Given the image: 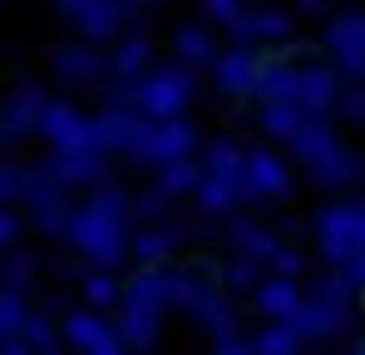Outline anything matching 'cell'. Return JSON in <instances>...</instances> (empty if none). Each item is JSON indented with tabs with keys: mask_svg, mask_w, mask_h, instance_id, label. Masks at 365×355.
Instances as JSON below:
<instances>
[{
	"mask_svg": "<svg viewBox=\"0 0 365 355\" xmlns=\"http://www.w3.org/2000/svg\"><path fill=\"white\" fill-rule=\"evenodd\" d=\"M114 207H119V197L104 192V197H99L94 207H84V212L74 217V227H69L74 242L89 247L99 262H114V257H119V212H114Z\"/></svg>",
	"mask_w": 365,
	"mask_h": 355,
	"instance_id": "1",
	"label": "cell"
},
{
	"mask_svg": "<svg viewBox=\"0 0 365 355\" xmlns=\"http://www.w3.org/2000/svg\"><path fill=\"white\" fill-rule=\"evenodd\" d=\"M40 128H45V138H50L60 153H89V143L99 138L94 123H84L74 109H64V104H50V109L40 114Z\"/></svg>",
	"mask_w": 365,
	"mask_h": 355,
	"instance_id": "2",
	"label": "cell"
},
{
	"mask_svg": "<svg viewBox=\"0 0 365 355\" xmlns=\"http://www.w3.org/2000/svg\"><path fill=\"white\" fill-rule=\"evenodd\" d=\"M138 104H143L148 114H173V109L187 104V79H182L178 69L153 74L148 84H138Z\"/></svg>",
	"mask_w": 365,
	"mask_h": 355,
	"instance_id": "3",
	"label": "cell"
},
{
	"mask_svg": "<svg viewBox=\"0 0 365 355\" xmlns=\"http://www.w3.org/2000/svg\"><path fill=\"white\" fill-rule=\"evenodd\" d=\"M187 143H192V133H187L182 123H163V128H153V133L143 138V153H153V158H163V163H178L182 153H187Z\"/></svg>",
	"mask_w": 365,
	"mask_h": 355,
	"instance_id": "4",
	"label": "cell"
},
{
	"mask_svg": "<svg viewBox=\"0 0 365 355\" xmlns=\"http://www.w3.org/2000/svg\"><path fill=\"white\" fill-rule=\"evenodd\" d=\"M40 114H45L40 94H35V89H25V94H20V99H15V104L0 114V123H5V133H10V138H20L30 123H40Z\"/></svg>",
	"mask_w": 365,
	"mask_h": 355,
	"instance_id": "5",
	"label": "cell"
},
{
	"mask_svg": "<svg viewBox=\"0 0 365 355\" xmlns=\"http://www.w3.org/2000/svg\"><path fill=\"white\" fill-rule=\"evenodd\" d=\"M79 20H84V30H89V35H109V30L119 25V15H114V5H109V0H89V5L79 10Z\"/></svg>",
	"mask_w": 365,
	"mask_h": 355,
	"instance_id": "6",
	"label": "cell"
},
{
	"mask_svg": "<svg viewBox=\"0 0 365 355\" xmlns=\"http://www.w3.org/2000/svg\"><path fill=\"white\" fill-rule=\"evenodd\" d=\"M252 182H257L262 192H282V187H287V173H282V163H277V158L257 153V158H252Z\"/></svg>",
	"mask_w": 365,
	"mask_h": 355,
	"instance_id": "7",
	"label": "cell"
},
{
	"mask_svg": "<svg viewBox=\"0 0 365 355\" xmlns=\"http://www.w3.org/2000/svg\"><path fill=\"white\" fill-rule=\"evenodd\" d=\"M25 331V306H20V292H0V336H15Z\"/></svg>",
	"mask_w": 365,
	"mask_h": 355,
	"instance_id": "8",
	"label": "cell"
},
{
	"mask_svg": "<svg viewBox=\"0 0 365 355\" xmlns=\"http://www.w3.org/2000/svg\"><path fill=\"white\" fill-rule=\"evenodd\" d=\"M262 306H267L272 316H287V311L297 306V287H292V282H272V287L262 292Z\"/></svg>",
	"mask_w": 365,
	"mask_h": 355,
	"instance_id": "9",
	"label": "cell"
},
{
	"mask_svg": "<svg viewBox=\"0 0 365 355\" xmlns=\"http://www.w3.org/2000/svg\"><path fill=\"white\" fill-rule=\"evenodd\" d=\"M99 173V163L89 158V153H64L60 158V178L64 182H84V178H94Z\"/></svg>",
	"mask_w": 365,
	"mask_h": 355,
	"instance_id": "10",
	"label": "cell"
},
{
	"mask_svg": "<svg viewBox=\"0 0 365 355\" xmlns=\"http://www.w3.org/2000/svg\"><path fill=\"white\" fill-rule=\"evenodd\" d=\"M25 192H30V178H25V168L0 163V202H15V197H25Z\"/></svg>",
	"mask_w": 365,
	"mask_h": 355,
	"instance_id": "11",
	"label": "cell"
},
{
	"mask_svg": "<svg viewBox=\"0 0 365 355\" xmlns=\"http://www.w3.org/2000/svg\"><path fill=\"white\" fill-rule=\"evenodd\" d=\"M222 84H227V89H247V84H252V59L232 55L227 64H222Z\"/></svg>",
	"mask_w": 365,
	"mask_h": 355,
	"instance_id": "12",
	"label": "cell"
},
{
	"mask_svg": "<svg viewBox=\"0 0 365 355\" xmlns=\"http://www.w3.org/2000/svg\"><path fill=\"white\" fill-rule=\"evenodd\" d=\"M178 50L187 59H207V55H212V40H207L202 30H182V35H178Z\"/></svg>",
	"mask_w": 365,
	"mask_h": 355,
	"instance_id": "13",
	"label": "cell"
},
{
	"mask_svg": "<svg viewBox=\"0 0 365 355\" xmlns=\"http://www.w3.org/2000/svg\"><path fill=\"white\" fill-rule=\"evenodd\" d=\"M60 69H64V74H74V79H84V74H94V55H84V50H64Z\"/></svg>",
	"mask_w": 365,
	"mask_h": 355,
	"instance_id": "14",
	"label": "cell"
},
{
	"mask_svg": "<svg viewBox=\"0 0 365 355\" xmlns=\"http://www.w3.org/2000/svg\"><path fill=\"white\" fill-rule=\"evenodd\" d=\"M302 94H306V104H326V99H331V79H326V74H306Z\"/></svg>",
	"mask_w": 365,
	"mask_h": 355,
	"instance_id": "15",
	"label": "cell"
},
{
	"mask_svg": "<svg viewBox=\"0 0 365 355\" xmlns=\"http://www.w3.org/2000/svg\"><path fill=\"white\" fill-rule=\"evenodd\" d=\"M163 187H168V192H182V187H192V168H187V163H173V168L163 173Z\"/></svg>",
	"mask_w": 365,
	"mask_h": 355,
	"instance_id": "16",
	"label": "cell"
},
{
	"mask_svg": "<svg viewBox=\"0 0 365 355\" xmlns=\"http://www.w3.org/2000/svg\"><path fill=\"white\" fill-rule=\"evenodd\" d=\"M25 331H30V346H35V351H55V336H50L45 321H25Z\"/></svg>",
	"mask_w": 365,
	"mask_h": 355,
	"instance_id": "17",
	"label": "cell"
},
{
	"mask_svg": "<svg viewBox=\"0 0 365 355\" xmlns=\"http://www.w3.org/2000/svg\"><path fill=\"white\" fill-rule=\"evenodd\" d=\"M15 232H20L15 212H10V207H0V247H10V242H15Z\"/></svg>",
	"mask_w": 365,
	"mask_h": 355,
	"instance_id": "18",
	"label": "cell"
},
{
	"mask_svg": "<svg viewBox=\"0 0 365 355\" xmlns=\"http://www.w3.org/2000/svg\"><path fill=\"white\" fill-rule=\"evenodd\" d=\"M138 64H143V45H123L119 50V69L128 74V69H138Z\"/></svg>",
	"mask_w": 365,
	"mask_h": 355,
	"instance_id": "19",
	"label": "cell"
},
{
	"mask_svg": "<svg viewBox=\"0 0 365 355\" xmlns=\"http://www.w3.org/2000/svg\"><path fill=\"white\" fill-rule=\"evenodd\" d=\"M207 10H212L217 20H232V15H237V0H207Z\"/></svg>",
	"mask_w": 365,
	"mask_h": 355,
	"instance_id": "20",
	"label": "cell"
},
{
	"mask_svg": "<svg viewBox=\"0 0 365 355\" xmlns=\"http://www.w3.org/2000/svg\"><path fill=\"white\" fill-rule=\"evenodd\" d=\"M89 296H94V301H109V296H114V282L94 277V282H89Z\"/></svg>",
	"mask_w": 365,
	"mask_h": 355,
	"instance_id": "21",
	"label": "cell"
},
{
	"mask_svg": "<svg viewBox=\"0 0 365 355\" xmlns=\"http://www.w3.org/2000/svg\"><path fill=\"white\" fill-rule=\"evenodd\" d=\"M0 355H25V351H20V346H5V351H0Z\"/></svg>",
	"mask_w": 365,
	"mask_h": 355,
	"instance_id": "22",
	"label": "cell"
},
{
	"mask_svg": "<svg viewBox=\"0 0 365 355\" xmlns=\"http://www.w3.org/2000/svg\"><path fill=\"white\" fill-rule=\"evenodd\" d=\"M222 355H247V351H242V346H227V351H222Z\"/></svg>",
	"mask_w": 365,
	"mask_h": 355,
	"instance_id": "23",
	"label": "cell"
},
{
	"mask_svg": "<svg viewBox=\"0 0 365 355\" xmlns=\"http://www.w3.org/2000/svg\"><path fill=\"white\" fill-rule=\"evenodd\" d=\"M5 138H10V133H5V123H0V143H5Z\"/></svg>",
	"mask_w": 365,
	"mask_h": 355,
	"instance_id": "24",
	"label": "cell"
},
{
	"mask_svg": "<svg viewBox=\"0 0 365 355\" xmlns=\"http://www.w3.org/2000/svg\"><path fill=\"white\" fill-rule=\"evenodd\" d=\"M356 355H365V346H361V351H356Z\"/></svg>",
	"mask_w": 365,
	"mask_h": 355,
	"instance_id": "25",
	"label": "cell"
}]
</instances>
